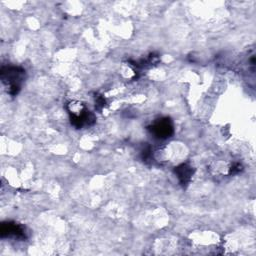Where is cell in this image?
Returning <instances> with one entry per match:
<instances>
[{
	"mask_svg": "<svg viewBox=\"0 0 256 256\" xmlns=\"http://www.w3.org/2000/svg\"><path fill=\"white\" fill-rule=\"evenodd\" d=\"M67 110L70 115V121L76 128H82L84 125H92L95 122V116L82 102L70 101L67 104Z\"/></svg>",
	"mask_w": 256,
	"mask_h": 256,
	"instance_id": "1",
	"label": "cell"
},
{
	"mask_svg": "<svg viewBox=\"0 0 256 256\" xmlns=\"http://www.w3.org/2000/svg\"><path fill=\"white\" fill-rule=\"evenodd\" d=\"M24 75L25 70L18 66H3L1 68V79L8 87V92L10 95L14 96L19 92Z\"/></svg>",
	"mask_w": 256,
	"mask_h": 256,
	"instance_id": "2",
	"label": "cell"
},
{
	"mask_svg": "<svg viewBox=\"0 0 256 256\" xmlns=\"http://www.w3.org/2000/svg\"><path fill=\"white\" fill-rule=\"evenodd\" d=\"M150 132L157 138L165 139L170 137L173 132V123L169 118H161L156 120L149 128Z\"/></svg>",
	"mask_w": 256,
	"mask_h": 256,
	"instance_id": "3",
	"label": "cell"
},
{
	"mask_svg": "<svg viewBox=\"0 0 256 256\" xmlns=\"http://www.w3.org/2000/svg\"><path fill=\"white\" fill-rule=\"evenodd\" d=\"M0 233H1V237L12 236V237H15L18 239H25L27 237L25 228L22 225L17 224L15 222L2 223Z\"/></svg>",
	"mask_w": 256,
	"mask_h": 256,
	"instance_id": "4",
	"label": "cell"
},
{
	"mask_svg": "<svg viewBox=\"0 0 256 256\" xmlns=\"http://www.w3.org/2000/svg\"><path fill=\"white\" fill-rule=\"evenodd\" d=\"M174 172H175L176 176L178 177L180 184L183 186H186L189 184V182L194 174V169L190 164L183 163V164L177 166L175 168Z\"/></svg>",
	"mask_w": 256,
	"mask_h": 256,
	"instance_id": "5",
	"label": "cell"
},
{
	"mask_svg": "<svg viewBox=\"0 0 256 256\" xmlns=\"http://www.w3.org/2000/svg\"><path fill=\"white\" fill-rule=\"evenodd\" d=\"M105 105V100L102 96H96V106L101 109Z\"/></svg>",
	"mask_w": 256,
	"mask_h": 256,
	"instance_id": "6",
	"label": "cell"
}]
</instances>
